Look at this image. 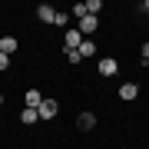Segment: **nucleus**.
<instances>
[{
	"mask_svg": "<svg viewBox=\"0 0 149 149\" xmlns=\"http://www.w3.org/2000/svg\"><path fill=\"white\" fill-rule=\"evenodd\" d=\"M17 47H20V43H17V37H0V53H17Z\"/></svg>",
	"mask_w": 149,
	"mask_h": 149,
	"instance_id": "7",
	"label": "nucleus"
},
{
	"mask_svg": "<svg viewBox=\"0 0 149 149\" xmlns=\"http://www.w3.org/2000/svg\"><path fill=\"white\" fill-rule=\"evenodd\" d=\"M37 113H40V119H53L56 113H60V103H56V100H47V96H43V103L37 106Z\"/></svg>",
	"mask_w": 149,
	"mask_h": 149,
	"instance_id": "1",
	"label": "nucleus"
},
{
	"mask_svg": "<svg viewBox=\"0 0 149 149\" xmlns=\"http://www.w3.org/2000/svg\"><path fill=\"white\" fill-rule=\"evenodd\" d=\"M83 40H86V37H83L80 30H66V33H63V47H66V50H76Z\"/></svg>",
	"mask_w": 149,
	"mask_h": 149,
	"instance_id": "4",
	"label": "nucleus"
},
{
	"mask_svg": "<svg viewBox=\"0 0 149 149\" xmlns=\"http://www.w3.org/2000/svg\"><path fill=\"white\" fill-rule=\"evenodd\" d=\"M66 20H70V13H60V10H56V20H53V27H66Z\"/></svg>",
	"mask_w": 149,
	"mask_h": 149,
	"instance_id": "13",
	"label": "nucleus"
},
{
	"mask_svg": "<svg viewBox=\"0 0 149 149\" xmlns=\"http://www.w3.org/2000/svg\"><path fill=\"white\" fill-rule=\"evenodd\" d=\"M136 96H139V86L136 83H123L119 86V100H136Z\"/></svg>",
	"mask_w": 149,
	"mask_h": 149,
	"instance_id": "8",
	"label": "nucleus"
},
{
	"mask_svg": "<svg viewBox=\"0 0 149 149\" xmlns=\"http://www.w3.org/2000/svg\"><path fill=\"white\" fill-rule=\"evenodd\" d=\"M40 103H43V93L40 90H27V103H23V106H33V109H37Z\"/></svg>",
	"mask_w": 149,
	"mask_h": 149,
	"instance_id": "11",
	"label": "nucleus"
},
{
	"mask_svg": "<svg viewBox=\"0 0 149 149\" xmlns=\"http://www.w3.org/2000/svg\"><path fill=\"white\" fill-rule=\"evenodd\" d=\"M86 13H90V17H100V10H103V0H86Z\"/></svg>",
	"mask_w": 149,
	"mask_h": 149,
	"instance_id": "12",
	"label": "nucleus"
},
{
	"mask_svg": "<svg viewBox=\"0 0 149 149\" xmlns=\"http://www.w3.org/2000/svg\"><path fill=\"white\" fill-rule=\"evenodd\" d=\"M96 70H100V76H116V70H119V63L113 56H103L100 63H96Z\"/></svg>",
	"mask_w": 149,
	"mask_h": 149,
	"instance_id": "2",
	"label": "nucleus"
},
{
	"mask_svg": "<svg viewBox=\"0 0 149 149\" xmlns=\"http://www.w3.org/2000/svg\"><path fill=\"white\" fill-rule=\"evenodd\" d=\"M143 10H146V13H149V0H143Z\"/></svg>",
	"mask_w": 149,
	"mask_h": 149,
	"instance_id": "17",
	"label": "nucleus"
},
{
	"mask_svg": "<svg viewBox=\"0 0 149 149\" xmlns=\"http://www.w3.org/2000/svg\"><path fill=\"white\" fill-rule=\"evenodd\" d=\"M37 20H40V23H53V20H56V10H53L50 3H40V7H37Z\"/></svg>",
	"mask_w": 149,
	"mask_h": 149,
	"instance_id": "5",
	"label": "nucleus"
},
{
	"mask_svg": "<svg viewBox=\"0 0 149 149\" xmlns=\"http://www.w3.org/2000/svg\"><path fill=\"white\" fill-rule=\"evenodd\" d=\"M0 106H3V93H0Z\"/></svg>",
	"mask_w": 149,
	"mask_h": 149,
	"instance_id": "18",
	"label": "nucleus"
},
{
	"mask_svg": "<svg viewBox=\"0 0 149 149\" xmlns=\"http://www.w3.org/2000/svg\"><path fill=\"white\" fill-rule=\"evenodd\" d=\"M76 53H80V60H86V56H96V43H93V40H83L80 47H76Z\"/></svg>",
	"mask_w": 149,
	"mask_h": 149,
	"instance_id": "10",
	"label": "nucleus"
},
{
	"mask_svg": "<svg viewBox=\"0 0 149 149\" xmlns=\"http://www.w3.org/2000/svg\"><path fill=\"white\" fill-rule=\"evenodd\" d=\"M37 119H40L37 109H33V106H23V113H20V123H23V126H33Z\"/></svg>",
	"mask_w": 149,
	"mask_h": 149,
	"instance_id": "9",
	"label": "nucleus"
},
{
	"mask_svg": "<svg viewBox=\"0 0 149 149\" xmlns=\"http://www.w3.org/2000/svg\"><path fill=\"white\" fill-rule=\"evenodd\" d=\"M139 53H143V60L149 63V43H143V50H139Z\"/></svg>",
	"mask_w": 149,
	"mask_h": 149,
	"instance_id": "16",
	"label": "nucleus"
},
{
	"mask_svg": "<svg viewBox=\"0 0 149 149\" xmlns=\"http://www.w3.org/2000/svg\"><path fill=\"white\" fill-rule=\"evenodd\" d=\"M76 126H80L83 133H90V129L96 126V113H80V119H76Z\"/></svg>",
	"mask_w": 149,
	"mask_h": 149,
	"instance_id": "6",
	"label": "nucleus"
},
{
	"mask_svg": "<svg viewBox=\"0 0 149 149\" xmlns=\"http://www.w3.org/2000/svg\"><path fill=\"white\" fill-rule=\"evenodd\" d=\"M7 66H10V56H7V53H0V73H3Z\"/></svg>",
	"mask_w": 149,
	"mask_h": 149,
	"instance_id": "15",
	"label": "nucleus"
},
{
	"mask_svg": "<svg viewBox=\"0 0 149 149\" xmlns=\"http://www.w3.org/2000/svg\"><path fill=\"white\" fill-rule=\"evenodd\" d=\"M96 27H100V17H80V33L83 37H90V33H96Z\"/></svg>",
	"mask_w": 149,
	"mask_h": 149,
	"instance_id": "3",
	"label": "nucleus"
},
{
	"mask_svg": "<svg viewBox=\"0 0 149 149\" xmlns=\"http://www.w3.org/2000/svg\"><path fill=\"white\" fill-rule=\"evenodd\" d=\"M146 66H149V63H146Z\"/></svg>",
	"mask_w": 149,
	"mask_h": 149,
	"instance_id": "19",
	"label": "nucleus"
},
{
	"mask_svg": "<svg viewBox=\"0 0 149 149\" xmlns=\"http://www.w3.org/2000/svg\"><path fill=\"white\" fill-rule=\"evenodd\" d=\"M70 13H73L76 20H80V17H86V7H83V3H76V7H73V10H70Z\"/></svg>",
	"mask_w": 149,
	"mask_h": 149,
	"instance_id": "14",
	"label": "nucleus"
}]
</instances>
